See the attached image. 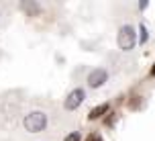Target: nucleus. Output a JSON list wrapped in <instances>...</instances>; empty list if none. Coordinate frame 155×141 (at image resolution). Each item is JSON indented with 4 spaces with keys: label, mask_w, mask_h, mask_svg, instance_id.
I'll return each instance as SVG.
<instances>
[{
    "label": "nucleus",
    "mask_w": 155,
    "mask_h": 141,
    "mask_svg": "<svg viewBox=\"0 0 155 141\" xmlns=\"http://www.w3.org/2000/svg\"><path fill=\"white\" fill-rule=\"evenodd\" d=\"M23 125L29 133H39V131H43L47 127V115L41 112V110H33V112H29V115L25 117Z\"/></svg>",
    "instance_id": "1"
},
{
    "label": "nucleus",
    "mask_w": 155,
    "mask_h": 141,
    "mask_svg": "<svg viewBox=\"0 0 155 141\" xmlns=\"http://www.w3.org/2000/svg\"><path fill=\"white\" fill-rule=\"evenodd\" d=\"M135 43H137L135 29H133L131 25L120 27V31H118V47H120L123 51H131L133 47H135Z\"/></svg>",
    "instance_id": "2"
},
{
    "label": "nucleus",
    "mask_w": 155,
    "mask_h": 141,
    "mask_svg": "<svg viewBox=\"0 0 155 141\" xmlns=\"http://www.w3.org/2000/svg\"><path fill=\"white\" fill-rule=\"evenodd\" d=\"M84 98H86V92L82 90V88H76V90H71L70 94H68V98H65V109L68 110H76L82 102H84Z\"/></svg>",
    "instance_id": "3"
},
{
    "label": "nucleus",
    "mask_w": 155,
    "mask_h": 141,
    "mask_svg": "<svg viewBox=\"0 0 155 141\" xmlns=\"http://www.w3.org/2000/svg\"><path fill=\"white\" fill-rule=\"evenodd\" d=\"M106 78H108L106 70H102V68L92 70V72H90V76H88V86H90V88H98V86H102V84L106 82Z\"/></svg>",
    "instance_id": "4"
},
{
    "label": "nucleus",
    "mask_w": 155,
    "mask_h": 141,
    "mask_svg": "<svg viewBox=\"0 0 155 141\" xmlns=\"http://www.w3.org/2000/svg\"><path fill=\"white\" fill-rule=\"evenodd\" d=\"M104 112H108V104L104 102V104H100V106H96V109L90 110V115H88V119L90 121H96V119H100Z\"/></svg>",
    "instance_id": "5"
},
{
    "label": "nucleus",
    "mask_w": 155,
    "mask_h": 141,
    "mask_svg": "<svg viewBox=\"0 0 155 141\" xmlns=\"http://www.w3.org/2000/svg\"><path fill=\"white\" fill-rule=\"evenodd\" d=\"M63 141H82V135L78 133V131H74V133H70Z\"/></svg>",
    "instance_id": "6"
},
{
    "label": "nucleus",
    "mask_w": 155,
    "mask_h": 141,
    "mask_svg": "<svg viewBox=\"0 0 155 141\" xmlns=\"http://www.w3.org/2000/svg\"><path fill=\"white\" fill-rule=\"evenodd\" d=\"M86 141H102V137H100V133H90L86 137Z\"/></svg>",
    "instance_id": "7"
},
{
    "label": "nucleus",
    "mask_w": 155,
    "mask_h": 141,
    "mask_svg": "<svg viewBox=\"0 0 155 141\" xmlns=\"http://www.w3.org/2000/svg\"><path fill=\"white\" fill-rule=\"evenodd\" d=\"M139 31H141V43H145V41H147V29H145V27L141 25Z\"/></svg>",
    "instance_id": "8"
},
{
    "label": "nucleus",
    "mask_w": 155,
    "mask_h": 141,
    "mask_svg": "<svg viewBox=\"0 0 155 141\" xmlns=\"http://www.w3.org/2000/svg\"><path fill=\"white\" fill-rule=\"evenodd\" d=\"M23 6H25V8H29L31 12H37V10H39V4H29V2H25Z\"/></svg>",
    "instance_id": "9"
},
{
    "label": "nucleus",
    "mask_w": 155,
    "mask_h": 141,
    "mask_svg": "<svg viewBox=\"0 0 155 141\" xmlns=\"http://www.w3.org/2000/svg\"><path fill=\"white\" fill-rule=\"evenodd\" d=\"M151 76H155V65H153V68H151Z\"/></svg>",
    "instance_id": "10"
}]
</instances>
